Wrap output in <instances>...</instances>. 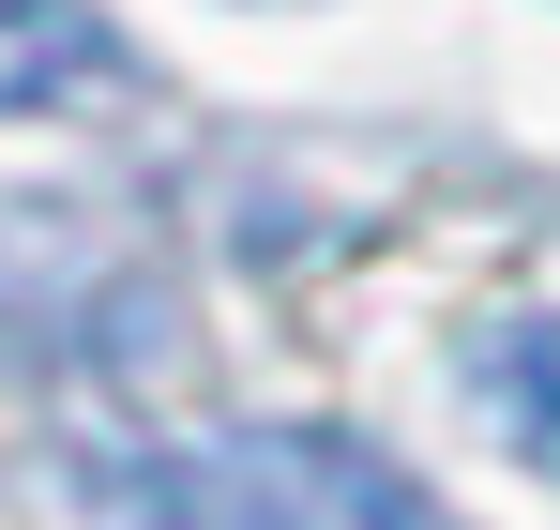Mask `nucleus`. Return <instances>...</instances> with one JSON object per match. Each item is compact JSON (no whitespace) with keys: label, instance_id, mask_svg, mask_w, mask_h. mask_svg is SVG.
<instances>
[{"label":"nucleus","instance_id":"f257e3e1","mask_svg":"<svg viewBox=\"0 0 560 530\" xmlns=\"http://www.w3.org/2000/svg\"><path fill=\"white\" fill-rule=\"evenodd\" d=\"M152 530H455L349 425H197L152 470Z\"/></svg>","mask_w":560,"mask_h":530},{"label":"nucleus","instance_id":"f03ea898","mask_svg":"<svg viewBox=\"0 0 560 530\" xmlns=\"http://www.w3.org/2000/svg\"><path fill=\"white\" fill-rule=\"evenodd\" d=\"M121 91H137V46L106 0H0V122H77Z\"/></svg>","mask_w":560,"mask_h":530},{"label":"nucleus","instance_id":"7ed1b4c3","mask_svg":"<svg viewBox=\"0 0 560 530\" xmlns=\"http://www.w3.org/2000/svg\"><path fill=\"white\" fill-rule=\"evenodd\" d=\"M469 410L530 454V470H560V303H515V319L469 334Z\"/></svg>","mask_w":560,"mask_h":530}]
</instances>
